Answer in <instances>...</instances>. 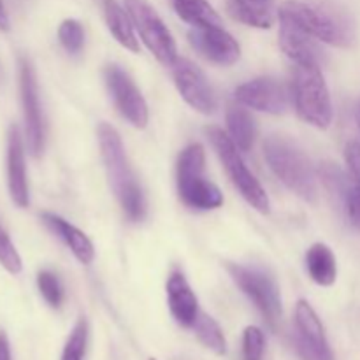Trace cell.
Returning <instances> with one entry per match:
<instances>
[{"label": "cell", "mask_w": 360, "mask_h": 360, "mask_svg": "<svg viewBox=\"0 0 360 360\" xmlns=\"http://www.w3.org/2000/svg\"><path fill=\"white\" fill-rule=\"evenodd\" d=\"M280 18L336 48H352L357 41L354 14L333 0H287L281 4Z\"/></svg>", "instance_id": "6da1fadb"}, {"label": "cell", "mask_w": 360, "mask_h": 360, "mask_svg": "<svg viewBox=\"0 0 360 360\" xmlns=\"http://www.w3.org/2000/svg\"><path fill=\"white\" fill-rule=\"evenodd\" d=\"M97 132L102 160H104L112 192L122 204L127 217L132 221H141L146 214V200H144L139 181L127 160L122 137L108 123H101Z\"/></svg>", "instance_id": "7a4b0ae2"}, {"label": "cell", "mask_w": 360, "mask_h": 360, "mask_svg": "<svg viewBox=\"0 0 360 360\" xmlns=\"http://www.w3.org/2000/svg\"><path fill=\"white\" fill-rule=\"evenodd\" d=\"M264 157L288 190L308 202L316 199L315 169L308 155L295 143L283 136H269L264 143Z\"/></svg>", "instance_id": "3957f363"}, {"label": "cell", "mask_w": 360, "mask_h": 360, "mask_svg": "<svg viewBox=\"0 0 360 360\" xmlns=\"http://www.w3.org/2000/svg\"><path fill=\"white\" fill-rule=\"evenodd\" d=\"M204 148L190 144L178 158V192L183 202L193 210H217L224 204L220 188L204 178Z\"/></svg>", "instance_id": "277c9868"}, {"label": "cell", "mask_w": 360, "mask_h": 360, "mask_svg": "<svg viewBox=\"0 0 360 360\" xmlns=\"http://www.w3.org/2000/svg\"><path fill=\"white\" fill-rule=\"evenodd\" d=\"M207 137H210L211 144L217 150V155L220 157L221 164H224L225 171H227L229 178L234 183L236 188L239 190L246 202L252 207H255L259 213L267 214L271 210L269 197H267L266 190L259 183V179L250 172L246 164L243 162L241 155H239V148L236 146L234 141L220 129V127H207L206 129Z\"/></svg>", "instance_id": "5b68a950"}, {"label": "cell", "mask_w": 360, "mask_h": 360, "mask_svg": "<svg viewBox=\"0 0 360 360\" xmlns=\"http://www.w3.org/2000/svg\"><path fill=\"white\" fill-rule=\"evenodd\" d=\"M294 101L301 120L316 129H329L333 123V104L320 67L297 65L294 76Z\"/></svg>", "instance_id": "8992f818"}, {"label": "cell", "mask_w": 360, "mask_h": 360, "mask_svg": "<svg viewBox=\"0 0 360 360\" xmlns=\"http://www.w3.org/2000/svg\"><path fill=\"white\" fill-rule=\"evenodd\" d=\"M125 7L132 25L139 32L146 48L153 53L155 58L165 67L174 65L178 60L176 42L157 11L146 0H125Z\"/></svg>", "instance_id": "52a82bcc"}, {"label": "cell", "mask_w": 360, "mask_h": 360, "mask_svg": "<svg viewBox=\"0 0 360 360\" xmlns=\"http://www.w3.org/2000/svg\"><path fill=\"white\" fill-rule=\"evenodd\" d=\"M227 269L231 276L234 278L236 285L245 292L246 297L253 301L271 329H276L281 322V295L278 290L273 278L264 271L255 267H243L238 264H227Z\"/></svg>", "instance_id": "ba28073f"}, {"label": "cell", "mask_w": 360, "mask_h": 360, "mask_svg": "<svg viewBox=\"0 0 360 360\" xmlns=\"http://www.w3.org/2000/svg\"><path fill=\"white\" fill-rule=\"evenodd\" d=\"M294 345L302 360H334L326 329L315 309L304 299L295 304Z\"/></svg>", "instance_id": "9c48e42d"}, {"label": "cell", "mask_w": 360, "mask_h": 360, "mask_svg": "<svg viewBox=\"0 0 360 360\" xmlns=\"http://www.w3.org/2000/svg\"><path fill=\"white\" fill-rule=\"evenodd\" d=\"M20 94L23 104L25 132H27L28 150L34 157H41L44 151V120H42L41 102H39L37 81L34 69L27 60H20Z\"/></svg>", "instance_id": "30bf717a"}, {"label": "cell", "mask_w": 360, "mask_h": 360, "mask_svg": "<svg viewBox=\"0 0 360 360\" xmlns=\"http://www.w3.org/2000/svg\"><path fill=\"white\" fill-rule=\"evenodd\" d=\"M105 83L120 112L136 129H144L148 125V104L132 77L118 65H109L105 69Z\"/></svg>", "instance_id": "8fae6325"}, {"label": "cell", "mask_w": 360, "mask_h": 360, "mask_svg": "<svg viewBox=\"0 0 360 360\" xmlns=\"http://www.w3.org/2000/svg\"><path fill=\"white\" fill-rule=\"evenodd\" d=\"M172 76L176 88L190 108L202 115H211L217 109L213 88L195 63L186 58H178L172 65Z\"/></svg>", "instance_id": "7c38bea8"}, {"label": "cell", "mask_w": 360, "mask_h": 360, "mask_svg": "<svg viewBox=\"0 0 360 360\" xmlns=\"http://www.w3.org/2000/svg\"><path fill=\"white\" fill-rule=\"evenodd\" d=\"M236 101L255 111L283 115L288 109V90L273 77H257L238 86Z\"/></svg>", "instance_id": "4fadbf2b"}, {"label": "cell", "mask_w": 360, "mask_h": 360, "mask_svg": "<svg viewBox=\"0 0 360 360\" xmlns=\"http://www.w3.org/2000/svg\"><path fill=\"white\" fill-rule=\"evenodd\" d=\"M188 41L204 58L218 65H232L241 56L238 41L224 27H195Z\"/></svg>", "instance_id": "5bb4252c"}, {"label": "cell", "mask_w": 360, "mask_h": 360, "mask_svg": "<svg viewBox=\"0 0 360 360\" xmlns=\"http://www.w3.org/2000/svg\"><path fill=\"white\" fill-rule=\"evenodd\" d=\"M280 48L297 65L322 67L326 62V51L320 48L319 39L285 18H280Z\"/></svg>", "instance_id": "9a60e30c"}, {"label": "cell", "mask_w": 360, "mask_h": 360, "mask_svg": "<svg viewBox=\"0 0 360 360\" xmlns=\"http://www.w3.org/2000/svg\"><path fill=\"white\" fill-rule=\"evenodd\" d=\"M7 186L13 202L18 207H28L30 197H28L23 139L16 125H11L7 132Z\"/></svg>", "instance_id": "2e32d148"}, {"label": "cell", "mask_w": 360, "mask_h": 360, "mask_svg": "<svg viewBox=\"0 0 360 360\" xmlns=\"http://www.w3.org/2000/svg\"><path fill=\"white\" fill-rule=\"evenodd\" d=\"M167 299L169 309L176 322L183 327H192L199 316V302L195 294L190 288L188 281L183 273L174 271L167 280Z\"/></svg>", "instance_id": "e0dca14e"}, {"label": "cell", "mask_w": 360, "mask_h": 360, "mask_svg": "<svg viewBox=\"0 0 360 360\" xmlns=\"http://www.w3.org/2000/svg\"><path fill=\"white\" fill-rule=\"evenodd\" d=\"M42 221H44V225L53 232V234L58 236V238L69 246L70 252L74 253V257H76L81 264L88 266V264L94 262V245H91V241L86 238L84 232H81L79 229H76L74 225H70L69 221H65L63 218L56 217V214L53 213H42Z\"/></svg>", "instance_id": "ac0fdd59"}, {"label": "cell", "mask_w": 360, "mask_h": 360, "mask_svg": "<svg viewBox=\"0 0 360 360\" xmlns=\"http://www.w3.org/2000/svg\"><path fill=\"white\" fill-rule=\"evenodd\" d=\"M229 14L255 28H271L274 23L273 0H229Z\"/></svg>", "instance_id": "d6986e66"}, {"label": "cell", "mask_w": 360, "mask_h": 360, "mask_svg": "<svg viewBox=\"0 0 360 360\" xmlns=\"http://www.w3.org/2000/svg\"><path fill=\"white\" fill-rule=\"evenodd\" d=\"M306 267L315 283L322 285V287H330L336 281L338 276V266L336 257H334L333 250L327 245L316 243L306 253Z\"/></svg>", "instance_id": "ffe728a7"}, {"label": "cell", "mask_w": 360, "mask_h": 360, "mask_svg": "<svg viewBox=\"0 0 360 360\" xmlns=\"http://www.w3.org/2000/svg\"><path fill=\"white\" fill-rule=\"evenodd\" d=\"M104 4V14L108 27L111 34L115 35L116 41L123 46V48L130 49V51L137 53L139 51V44H137L136 34L132 28V20L127 16L125 11L115 2V0H102Z\"/></svg>", "instance_id": "44dd1931"}, {"label": "cell", "mask_w": 360, "mask_h": 360, "mask_svg": "<svg viewBox=\"0 0 360 360\" xmlns=\"http://www.w3.org/2000/svg\"><path fill=\"white\" fill-rule=\"evenodd\" d=\"M227 129L229 137L234 141L236 146L241 151H250L255 141V123L252 115L246 109L238 105L227 108Z\"/></svg>", "instance_id": "7402d4cb"}, {"label": "cell", "mask_w": 360, "mask_h": 360, "mask_svg": "<svg viewBox=\"0 0 360 360\" xmlns=\"http://www.w3.org/2000/svg\"><path fill=\"white\" fill-rule=\"evenodd\" d=\"M178 16L193 27H221L217 11L206 0H174Z\"/></svg>", "instance_id": "603a6c76"}, {"label": "cell", "mask_w": 360, "mask_h": 360, "mask_svg": "<svg viewBox=\"0 0 360 360\" xmlns=\"http://www.w3.org/2000/svg\"><path fill=\"white\" fill-rule=\"evenodd\" d=\"M192 329L195 330V336L199 338V341L207 350L214 352L217 355L227 354V341H225L224 330L220 329V326H218L213 316L206 315V313H199Z\"/></svg>", "instance_id": "cb8c5ba5"}, {"label": "cell", "mask_w": 360, "mask_h": 360, "mask_svg": "<svg viewBox=\"0 0 360 360\" xmlns=\"http://www.w3.org/2000/svg\"><path fill=\"white\" fill-rule=\"evenodd\" d=\"M320 178H322L323 185L326 188L333 193L334 197H338V200L341 202V206H345V200H347L348 192H350V186H352V178H348L336 164H323L320 167Z\"/></svg>", "instance_id": "d4e9b609"}, {"label": "cell", "mask_w": 360, "mask_h": 360, "mask_svg": "<svg viewBox=\"0 0 360 360\" xmlns=\"http://www.w3.org/2000/svg\"><path fill=\"white\" fill-rule=\"evenodd\" d=\"M88 345V322L84 316H81L76 322L74 329L70 330L67 343L63 347L62 359L60 360H83L86 354Z\"/></svg>", "instance_id": "484cf974"}, {"label": "cell", "mask_w": 360, "mask_h": 360, "mask_svg": "<svg viewBox=\"0 0 360 360\" xmlns=\"http://www.w3.org/2000/svg\"><path fill=\"white\" fill-rule=\"evenodd\" d=\"M37 287L44 301L48 302L51 308H60L63 302V288L60 285V280L56 274L49 273V271H41L37 274Z\"/></svg>", "instance_id": "4316f807"}, {"label": "cell", "mask_w": 360, "mask_h": 360, "mask_svg": "<svg viewBox=\"0 0 360 360\" xmlns=\"http://www.w3.org/2000/svg\"><path fill=\"white\" fill-rule=\"evenodd\" d=\"M58 39L69 53H79L84 44V32L79 21L65 20L58 28Z\"/></svg>", "instance_id": "83f0119b"}, {"label": "cell", "mask_w": 360, "mask_h": 360, "mask_svg": "<svg viewBox=\"0 0 360 360\" xmlns=\"http://www.w3.org/2000/svg\"><path fill=\"white\" fill-rule=\"evenodd\" d=\"M266 340L264 333L255 326H250L243 334V360H264Z\"/></svg>", "instance_id": "f1b7e54d"}, {"label": "cell", "mask_w": 360, "mask_h": 360, "mask_svg": "<svg viewBox=\"0 0 360 360\" xmlns=\"http://www.w3.org/2000/svg\"><path fill=\"white\" fill-rule=\"evenodd\" d=\"M0 266L11 274H20L23 269L20 253L2 227H0Z\"/></svg>", "instance_id": "f546056e"}, {"label": "cell", "mask_w": 360, "mask_h": 360, "mask_svg": "<svg viewBox=\"0 0 360 360\" xmlns=\"http://www.w3.org/2000/svg\"><path fill=\"white\" fill-rule=\"evenodd\" d=\"M0 360H13V357H11L9 338H7L4 330H0Z\"/></svg>", "instance_id": "4dcf8cb0"}, {"label": "cell", "mask_w": 360, "mask_h": 360, "mask_svg": "<svg viewBox=\"0 0 360 360\" xmlns=\"http://www.w3.org/2000/svg\"><path fill=\"white\" fill-rule=\"evenodd\" d=\"M0 30L7 32L9 30V16H7L6 6H4V0H0Z\"/></svg>", "instance_id": "1f68e13d"}, {"label": "cell", "mask_w": 360, "mask_h": 360, "mask_svg": "<svg viewBox=\"0 0 360 360\" xmlns=\"http://www.w3.org/2000/svg\"><path fill=\"white\" fill-rule=\"evenodd\" d=\"M357 123H359V129H360V104H359V109H357Z\"/></svg>", "instance_id": "d6a6232c"}, {"label": "cell", "mask_w": 360, "mask_h": 360, "mask_svg": "<svg viewBox=\"0 0 360 360\" xmlns=\"http://www.w3.org/2000/svg\"><path fill=\"white\" fill-rule=\"evenodd\" d=\"M150 360H157V359H150Z\"/></svg>", "instance_id": "836d02e7"}]
</instances>
